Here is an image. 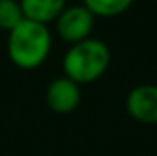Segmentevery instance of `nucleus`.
Masks as SVG:
<instances>
[{"mask_svg": "<svg viewBox=\"0 0 157 156\" xmlns=\"http://www.w3.org/2000/svg\"><path fill=\"white\" fill-rule=\"evenodd\" d=\"M51 48V33L46 24L24 18L9 31L7 53L9 59L20 68H37L42 64Z\"/></svg>", "mask_w": 157, "mask_h": 156, "instance_id": "obj_1", "label": "nucleus"}, {"mask_svg": "<svg viewBox=\"0 0 157 156\" xmlns=\"http://www.w3.org/2000/svg\"><path fill=\"white\" fill-rule=\"evenodd\" d=\"M110 64V50L99 39H84L71 44L62 59L64 76L77 84L99 79Z\"/></svg>", "mask_w": 157, "mask_h": 156, "instance_id": "obj_2", "label": "nucleus"}, {"mask_svg": "<svg viewBox=\"0 0 157 156\" xmlns=\"http://www.w3.org/2000/svg\"><path fill=\"white\" fill-rule=\"evenodd\" d=\"M93 28V13L86 6H70L64 7L57 17V30L60 37L71 44L90 37Z\"/></svg>", "mask_w": 157, "mask_h": 156, "instance_id": "obj_3", "label": "nucleus"}, {"mask_svg": "<svg viewBox=\"0 0 157 156\" xmlns=\"http://www.w3.org/2000/svg\"><path fill=\"white\" fill-rule=\"evenodd\" d=\"M128 114L139 123H157V84H139L126 97Z\"/></svg>", "mask_w": 157, "mask_h": 156, "instance_id": "obj_4", "label": "nucleus"}, {"mask_svg": "<svg viewBox=\"0 0 157 156\" xmlns=\"http://www.w3.org/2000/svg\"><path fill=\"white\" fill-rule=\"evenodd\" d=\"M46 101L48 107L57 114H68L73 112L80 103V88L75 81L70 77L53 79L46 90Z\"/></svg>", "mask_w": 157, "mask_h": 156, "instance_id": "obj_5", "label": "nucleus"}, {"mask_svg": "<svg viewBox=\"0 0 157 156\" xmlns=\"http://www.w3.org/2000/svg\"><path fill=\"white\" fill-rule=\"evenodd\" d=\"M20 6L26 18L46 24L49 20H55L62 13L66 0H20Z\"/></svg>", "mask_w": 157, "mask_h": 156, "instance_id": "obj_6", "label": "nucleus"}, {"mask_svg": "<svg viewBox=\"0 0 157 156\" xmlns=\"http://www.w3.org/2000/svg\"><path fill=\"white\" fill-rule=\"evenodd\" d=\"M24 11L18 0H0V28L11 31L24 20Z\"/></svg>", "mask_w": 157, "mask_h": 156, "instance_id": "obj_7", "label": "nucleus"}, {"mask_svg": "<svg viewBox=\"0 0 157 156\" xmlns=\"http://www.w3.org/2000/svg\"><path fill=\"white\" fill-rule=\"evenodd\" d=\"M133 0H84V6L93 13V15H102V17H113L122 11H126L132 6Z\"/></svg>", "mask_w": 157, "mask_h": 156, "instance_id": "obj_8", "label": "nucleus"}]
</instances>
